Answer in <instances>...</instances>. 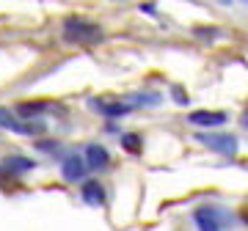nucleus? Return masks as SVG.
Masks as SVG:
<instances>
[{
  "instance_id": "nucleus-7",
  "label": "nucleus",
  "mask_w": 248,
  "mask_h": 231,
  "mask_svg": "<svg viewBox=\"0 0 248 231\" xmlns=\"http://www.w3.org/2000/svg\"><path fill=\"white\" fill-rule=\"evenodd\" d=\"M83 157H86L89 171H108L110 168V151H108L102 143H89V146L83 149Z\"/></svg>"
},
{
  "instance_id": "nucleus-11",
  "label": "nucleus",
  "mask_w": 248,
  "mask_h": 231,
  "mask_svg": "<svg viewBox=\"0 0 248 231\" xmlns=\"http://www.w3.org/2000/svg\"><path fill=\"white\" fill-rule=\"evenodd\" d=\"M119 143H122L124 151H130V154H138L143 146V138L138 132H119Z\"/></svg>"
},
{
  "instance_id": "nucleus-12",
  "label": "nucleus",
  "mask_w": 248,
  "mask_h": 231,
  "mask_svg": "<svg viewBox=\"0 0 248 231\" xmlns=\"http://www.w3.org/2000/svg\"><path fill=\"white\" fill-rule=\"evenodd\" d=\"M33 146H36V149H39V151H50L53 157H55V154H58V160H63V154H61V143L55 141V138H50V141H36Z\"/></svg>"
},
{
  "instance_id": "nucleus-14",
  "label": "nucleus",
  "mask_w": 248,
  "mask_h": 231,
  "mask_svg": "<svg viewBox=\"0 0 248 231\" xmlns=\"http://www.w3.org/2000/svg\"><path fill=\"white\" fill-rule=\"evenodd\" d=\"M138 11H141V14L155 17V14H157V6H155V3H141V6H138Z\"/></svg>"
},
{
  "instance_id": "nucleus-2",
  "label": "nucleus",
  "mask_w": 248,
  "mask_h": 231,
  "mask_svg": "<svg viewBox=\"0 0 248 231\" xmlns=\"http://www.w3.org/2000/svg\"><path fill=\"white\" fill-rule=\"evenodd\" d=\"M234 215L218 204H202L193 209V223L199 231H229L234 229Z\"/></svg>"
},
{
  "instance_id": "nucleus-5",
  "label": "nucleus",
  "mask_w": 248,
  "mask_h": 231,
  "mask_svg": "<svg viewBox=\"0 0 248 231\" xmlns=\"http://www.w3.org/2000/svg\"><path fill=\"white\" fill-rule=\"evenodd\" d=\"M86 173H89V165H86V157L78 154V151H72V154H63L61 160V176L72 185H83L86 182Z\"/></svg>"
},
{
  "instance_id": "nucleus-4",
  "label": "nucleus",
  "mask_w": 248,
  "mask_h": 231,
  "mask_svg": "<svg viewBox=\"0 0 248 231\" xmlns=\"http://www.w3.org/2000/svg\"><path fill=\"white\" fill-rule=\"evenodd\" d=\"M89 107L91 110H97L102 118L108 121H116V118H124V116H130L135 110L130 102H124V99H99V97H91L89 99Z\"/></svg>"
},
{
  "instance_id": "nucleus-16",
  "label": "nucleus",
  "mask_w": 248,
  "mask_h": 231,
  "mask_svg": "<svg viewBox=\"0 0 248 231\" xmlns=\"http://www.w3.org/2000/svg\"><path fill=\"white\" fill-rule=\"evenodd\" d=\"M243 127H248V110L243 113Z\"/></svg>"
},
{
  "instance_id": "nucleus-1",
  "label": "nucleus",
  "mask_w": 248,
  "mask_h": 231,
  "mask_svg": "<svg viewBox=\"0 0 248 231\" xmlns=\"http://www.w3.org/2000/svg\"><path fill=\"white\" fill-rule=\"evenodd\" d=\"M61 33L69 44H97V42H102V28L86 17H78V14L63 19Z\"/></svg>"
},
{
  "instance_id": "nucleus-8",
  "label": "nucleus",
  "mask_w": 248,
  "mask_h": 231,
  "mask_svg": "<svg viewBox=\"0 0 248 231\" xmlns=\"http://www.w3.org/2000/svg\"><path fill=\"white\" fill-rule=\"evenodd\" d=\"M39 162L31 160V157H22V154H9V157H3L0 162V173H6V176H19V173H28V171H33Z\"/></svg>"
},
{
  "instance_id": "nucleus-15",
  "label": "nucleus",
  "mask_w": 248,
  "mask_h": 231,
  "mask_svg": "<svg viewBox=\"0 0 248 231\" xmlns=\"http://www.w3.org/2000/svg\"><path fill=\"white\" fill-rule=\"evenodd\" d=\"M196 36H204V39H215V36H218V30H215V28H210V30H202V28H196Z\"/></svg>"
},
{
  "instance_id": "nucleus-18",
  "label": "nucleus",
  "mask_w": 248,
  "mask_h": 231,
  "mask_svg": "<svg viewBox=\"0 0 248 231\" xmlns=\"http://www.w3.org/2000/svg\"><path fill=\"white\" fill-rule=\"evenodd\" d=\"M243 217H248V212H246V215H243Z\"/></svg>"
},
{
  "instance_id": "nucleus-9",
  "label": "nucleus",
  "mask_w": 248,
  "mask_h": 231,
  "mask_svg": "<svg viewBox=\"0 0 248 231\" xmlns=\"http://www.w3.org/2000/svg\"><path fill=\"white\" fill-rule=\"evenodd\" d=\"M80 198L89 206H105V187L99 185V179H86L80 185Z\"/></svg>"
},
{
  "instance_id": "nucleus-13",
  "label": "nucleus",
  "mask_w": 248,
  "mask_h": 231,
  "mask_svg": "<svg viewBox=\"0 0 248 231\" xmlns=\"http://www.w3.org/2000/svg\"><path fill=\"white\" fill-rule=\"evenodd\" d=\"M171 99L177 102V105H187V94L182 86H171Z\"/></svg>"
},
{
  "instance_id": "nucleus-6",
  "label": "nucleus",
  "mask_w": 248,
  "mask_h": 231,
  "mask_svg": "<svg viewBox=\"0 0 248 231\" xmlns=\"http://www.w3.org/2000/svg\"><path fill=\"white\" fill-rule=\"evenodd\" d=\"M226 121H229V113H223V110H193V113H187V124L204 127V130L223 127Z\"/></svg>"
},
{
  "instance_id": "nucleus-17",
  "label": "nucleus",
  "mask_w": 248,
  "mask_h": 231,
  "mask_svg": "<svg viewBox=\"0 0 248 231\" xmlns=\"http://www.w3.org/2000/svg\"><path fill=\"white\" fill-rule=\"evenodd\" d=\"M243 220H246V226H248V217H243Z\"/></svg>"
},
{
  "instance_id": "nucleus-10",
  "label": "nucleus",
  "mask_w": 248,
  "mask_h": 231,
  "mask_svg": "<svg viewBox=\"0 0 248 231\" xmlns=\"http://www.w3.org/2000/svg\"><path fill=\"white\" fill-rule=\"evenodd\" d=\"M124 102H130L133 107H157L163 105V94L157 91H133V94H127Z\"/></svg>"
},
{
  "instance_id": "nucleus-3",
  "label": "nucleus",
  "mask_w": 248,
  "mask_h": 231,
  "mask_svg": "<svg viewBox=\"0 0 248 231\" xmlns=\"http://www.w3.org/2000/svg\"><path fill=\"white\" fill-rule=\"evenodd\" d=\"M196 141L202 143V146H207L210 151H218V154H223V157H234L237 154V135H229V132H199L196 135Z\"/></svg>"
}]
</instances>
